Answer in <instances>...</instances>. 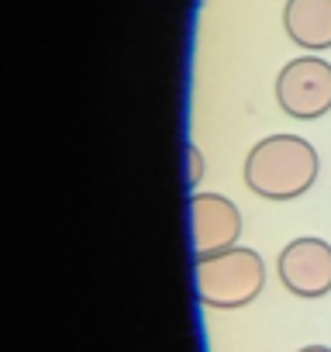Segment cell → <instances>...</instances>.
<instances>
[{"mask_svg": "<svg viewBox=\"0 0 331 352\" xmlns=\"http://www.w3.org/2000/svg\"><path fill=\"white\" fill-rule=\"evenodd\" d=\"M317 152L300 135H269L245 155V187L262 201L304 197L317 180Z\"/></svg>", "mask_w": 331, "mask_h": 352, "instance_id": "6da1fadb", "label": "cell"}, {"mask_svg": "<svg viewBox=\"0 0 331 352\" xmlns=\"http://www.w3.org/2000/svg\"><path fill=\"white\" fill-rule=\"evenodd\" d=\"M197 297L214 311H238L249 307L266 287V263L255 249L235 245L225 252L197 256L194 263Z\"/></svg>", "mask_w": 331, "mask_h": 352, "instance_id": "7a4b0ae2", "label": "cell"}, {"mask_svg": "<svg viewBox=\"0 0 331 352\" xmlns=\"http://www.w3.org/2000/svg\"><path fill=\"white\" fill-rule=\"evenodd\" d=\"M276 104L297 121H314L331 111V63L321 56H297L276 76Z\"/></svg>", "mask_w": 331, "mask_h": 352, "instance_id": "3957f363", "label": "cell"}, {"mask_svg": "<svg viewBox=\"0 0 331 352\" xmlns=\"http://www.w3.org/2000/svg\"><path fill=\"white\" fill-rule=\"evenodd\" d=\"M276 273H279V283L293 297L317 300L331 294V245L314 235L293 239L283 245L276 259Z\"/></svg>", "mask_w": 331, "mask_h": 352, "instance_id": "277c9868", "label": "cell"}, {"mask_svg": "<svg viewBox=\"0 0 331 352\" xmlns=\"http://www.w3.org/2000/svg\"><path fill=\"white\" fill-rule=\"evenodd\" d=\"M190 235L194 256L235 249L242 239V211L225 194H190Z\"/></svg>", "mask_w": 331, "mask_h": 352, "instance_id": "5b68a950", "label": "cell"}, {"mask_svg": "<svg viewBox=\"0 0 331 352\" xmlns=\"http://www.w3.org/2000/svg\"><path fill=\"white\" fill-rule=\"evenodd\" d=\"M283 28L290 42L307 52L331 49V0H286Z\"/></svg>", "mask_w": 331, "mask_h": 352, "instance_id": "8992f818", "label": "cell"}, {"mask_svg": "<svg viewBox=\"0 0 331 352\" xmlns=\"http://www.w3.org/2000/svg\"><path fill=\"white\" fill-rule=\"evenodd\" d=\"M201 180H204V152H201V145L187 142V190L197 194Z\"/></svg>", "mask_w": 331, "mask_h": 352, "instance_id": "52a82bcc", "label": "cell"}, {"mask_svg": "<svg viewBox=\"0 0 331 352\" xmlns=\"http://www.w3.org/2000/svg\"><path fill=\"white\" fill-rule=\"evenodd\" d=\"M297 352H331V345H304V349H297Z\"/></svg>", "mask_w": 331, "mask_h": 352, "instance_id": "ba28073f", "label": "cell"}]
</instances>
